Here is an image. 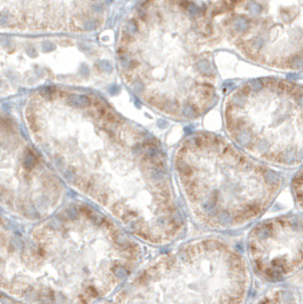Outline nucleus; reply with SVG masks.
<instances>
[{
    "mask_svg": "<svg viewBox=\"0 0 303 304\" xmlns=\"http://www.w3.org/2000/svg\"><path fill=\"white\" fill-rule=\"evenodd\" d=\"M69 110L60 129L67 160L56 162L68 180L148 241L176 237L182 218L167 159L148 132L94 94L57 95Z\"/></svg>",
    "mask_w": 303,
    "mask_h": 304,
    "instance_id": "f257e3e1",
    "label": "nucleus"
},
{
    "mask_svg": "<svg viewBox=\"0 0 303 304\" xmlns=\"http://www.w3.org/2000/svg\"><path fill=\"white\" fill-rule=\"evenodd\" d=\"M212 48L204 3H145L122 28L117 65L146 103L164 115L193 119L216 99Z\"/></svg>",
    "mask_w": 303,
    "mask_h": 304,
    "instance_id": "f03ea898",
    "label": "nucleus"
},
{
    "mask_svg": "<svg viewBox=\"0 0 303 304\" xmlns=\"http://www.w3.org/2000/svg\"><path fill=\"white\" fill-rule=\"evenodd\" d=\"M174 164L190 210L214 229L256 218L274 200L282 183L278 172L210 133L188 137Z\"/></svg>",
    "mask_w": 303,
    "mask_h": 304,
    "instance_id": "7ed1b4c3",
    "label": "nucleus"
},
{
    "mask_svg": "<svg viewBox=\"0 0 303 304\" xmlns=\"http://www.w3.org/2000/svg\"><path fill=\"white\" fill-rule=\"evenodd\" d=\"M225 129L255 159L281 167L302 161V92L287 81L262 78L242 84L224 102Z\"/></svg>",
    "mask_w": 303,
    "mask_h": 304,
    "instance_id": "20e7f679",
    "label": "nucleus"
},
{
    "mask_svg": "<svg viewBox=\"0 0 303 304\" xmlns=\"http://www.w3.org/2000/svg\"><path fill=\"white\" fill-rule=\"evenodd\" d=\"M215 45L276 69L302 64V4L292 1L204 3Z\"/></svg>",
    "mask_w": 303,
    "mask_h": 304,
    "instance_id": "39448f33",
    "label": "nucleus"
},
{
    "mask_svg": "<svg viewBox=\"0 0 303 304\" xmlns=\"http://www.w3.org/2000/svg\"><path fill=\"white\" fill-rule=\"evenodd\" d=\"M250 257L270 279L288 275L301 264V220L277 218L258 225L250 234Z\"/></svg>",
    "mask_w": 303,
    "mask_h": 304,
    "instance_id": "423d86ee",
    "label": "nucleus"
},
{
    "mask_svg": "<svg viewBox=\"0 0 303 304\" xmlns=\"http://www.w3.org/2000/svg\"><path fill=\"white\" fill-rule=\"evenodd\" d=\"M301 176H302V172L300 171L296 176V178L294 179V183H293V191H294V194H295V199L298 201V205L300 208L302 207V203H301V192H302V179H301Z\"/></svg>",
    "mask_w": 303,
    "mask_h": 304,
    "instance_id": "0eeeda50",
    "label": "nucleus"
}]
</instances>
